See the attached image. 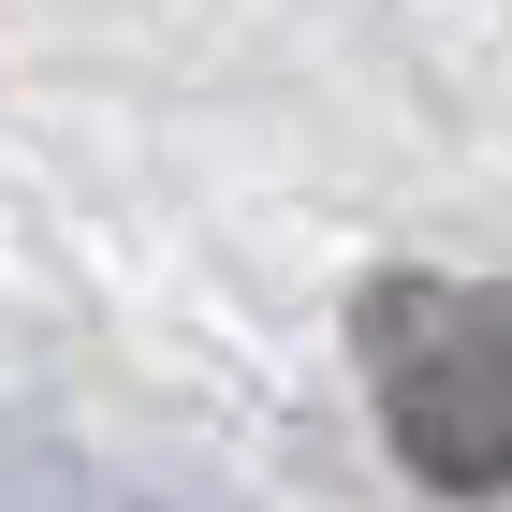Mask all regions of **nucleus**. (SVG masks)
I'll use <instances>...</instances> for the list:
<instances>
[{"label":"nucleus","instance_id":"1","mask_svg":"<svg viewBox=\"0 0 512 512\" xmlns=\"http://www.w3.org/2000/svg\"><path fill=\"white\" fill-rule=\"evenodd\" d=\"M381 439L425 498H512V278H425L395 264L352 308Z\"/></svg>","mask_w":512,"mask_h":512}]
</instances>
